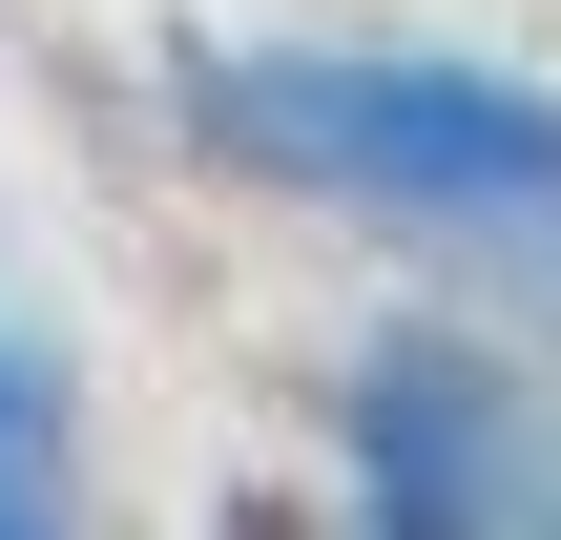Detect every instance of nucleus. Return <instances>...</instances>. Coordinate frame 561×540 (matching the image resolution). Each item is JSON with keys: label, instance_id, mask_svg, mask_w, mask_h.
<instances>
[{"label": "nucleus", "instance_id": "nucleus-1", "mask_svg": "<svg viewBox=\"0 0 561 540\" xmlns=\"http://www.w3.org/2000/svg\"><path fill=\"white\" fill-rule=\"evenodd\" d=\"M167 125H187V166L396 229V250H458V271L561 229V83L479 62V42H208L167 83Z\"/></svg>", "mask_w": 561, "mask_h": 540}, {"label": "nucleus", "instance_id": "nucleus-2", "mask_svg": "<svg viewBox=\"0 0 561 540\" xmlns=\"http://www.w3.org/2000/svg\"><path fill=\"white\" fill-rule=\"evenodd\" d=\"M333 479L375 540H541L561 520V354L500 312H396L333 375Z\"/></svg>", "mask_w": 561, "mask_h": 540}, {"label": "nucleus", "instance_id": "nucleus-3", "mask_svg": "<svg viewBox=\"0 0 561 540\" xmlns=\"http://www.w3.org/2000/svg\"><path fill=\"white\" fill-rule=\"evenodd\" d=\"M62 520H83V354L0 271V540H62Z\"/></svg>", "mask_w": 561, "mask_h": 540}]
</instances>
